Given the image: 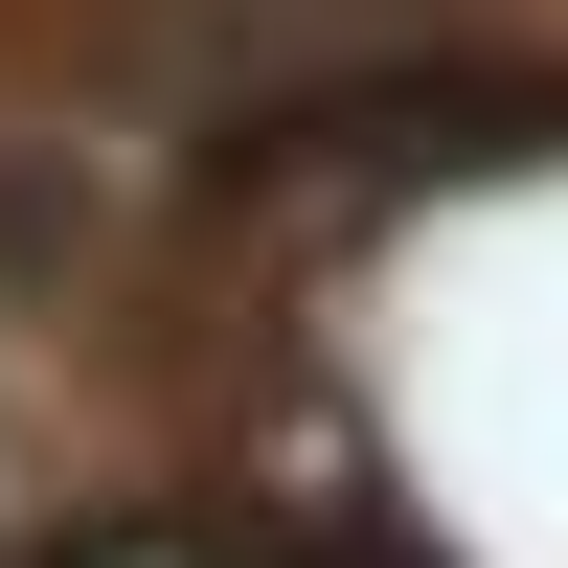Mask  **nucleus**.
Segmentation results:
<instances>
[{
  "label": "nucleus",
  "mask_w": 568,
  "mask_h": 568,
  "mask_svg": "<svg viewBox=\"0 0 568 568\" xmlns=\"http://www.w3.org/2000/svg\"><path fill=\"white\" fill-rule=\"evenodd\" d=\"M182 568H433V546H387V524H160Z\"/></svg>",
  "instance_id": "1"
}]
</instances>
